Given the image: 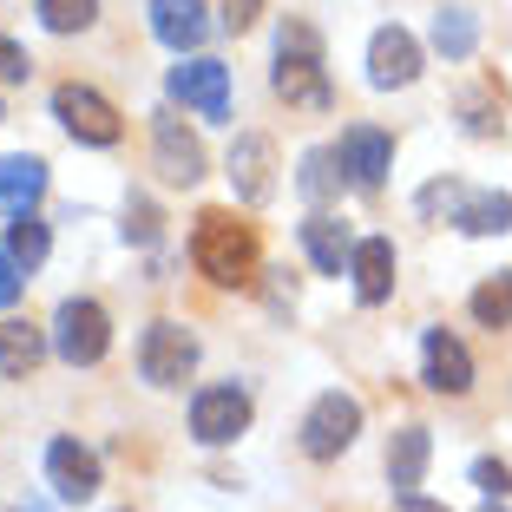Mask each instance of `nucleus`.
I'll use <instances>...</instances> for the list:
<instances>
[{"mask_svg":"<svg viewBox=\"0 0 512 512\" xmlns=\"http://www.w3.org/2000/svg\"><path fill=\"white\" fill-rule=\"evenodd\" d=\"M276 99H289V112H329L335 92L322 73V33L309 20H283L276 27V73H270Z\"/></svg>","mask_w":512,"mask_h":512,"instance_id":"nucleus-1","label":"nucleus"},{"mask_svg":"<svg viewBox=\"0 0 512 512\" xmlns=\"http://www.w3.org/2000/svg\"><path fill=\"white\" fill-rule=\"evenodd\" d=\"M191 263H197V276H211L217 289L256 283V230L230 211H204L197 230H191Z\"/></svg>","mask_w":512,"mask_h":512,"instance_id":"nucleus-2","label":"nucleus"},{"mask_svg":"<svg viewBox=\"0 0 512 512\" xmlns=\"http://www.w3.org/2000/svg\"><path fill=\"white\" fill-rule=\"evenodd\" d=\"M421 211L447 224H460L467 237H506L512 230V197L506 191H473V184H427L421 191Z\"/></svg>","mask_w":512,"mask_h":512,"instance_id":"nucleus-3","label":"nucleus"},{"mask_svg":"<svg viewBox=\"0 0 512 512\" xmlns=\"http://www.w3.org/2000/svg\"><path fill=\"white\" fill-rule=\"evenodd\" d=\"M106 348H112V322L92 296H66L60 309H53V355H60L66 368L106 362Z\"/></svg>","mask_w":512,"mask_h":512,"instance_id":"nucleus-4","label":"nucleus"},{"mask_svg":"<svg viewBox=\"0 0 512 512\" xmlns=\"http://www.w3.org/2000/svg\"><path fill=\"white\" fill-rule=\"evenodd\" d=\"M197 368V335L184 322H151L145 342H138V375L151 388H184Z\"/></svg>","mask_w":512,"mask_h":512,"instance_id":"nucleus-5","label":"nucleus"},{"mask_svg":"<svg viewBox=\"0 0 512 512\" xmlns=\"http://www.w3.org/2000/svg\"><path fill=\"white\" fill-rule=\"evenodd\" d=\"M53 119H60L79 145H119L125 138L119 106H112L106 92H92V86H60L53 92Z\"/></svg>","mask_w":512,"mask_h":512,"instance_id":"nucleus-6","label":"nucleus"},{"mask_svg":"<svg viewBox=\"0 0 512 512\" xmlns=\"http://www.w3.org/2000/svg\"><path fill=\"white\" fill-rule=\"evenodd\" d=\"M355 434H362V401L342 394V388H329L309 414H302V453H309V460H335Z\"/></svg>","mask_w":512,"mask_h":512,"instance_id":"nucleus-7","label":"nucleus"},{"mask_svg":"<svg viewBox=\"0 0 512 512\" xmlns=\"http://www.w3.org/2000/svg\"><path fill=\"white\" fill-rule=\"evenodd\" d=\"M171 99H178L184 112H204V119H230V66L224 60L171 66Z\"/></svg>","mask_w":512,"mask_h":512,"instance_id":"nucleus-8","label":"nucleus"},{"mask_svg":"<svg viewBox=\"0 0 512 512\" xmlns=\"http://www.w3.org/2000/svg\"><path fill=\"white\" fill-rule=\"evenodd\" d=\"M243 427H250V394L230 388V381H224V388H204L191 401V434L204 440V447H230Z\"/></svg>","mask_w":512,"mask_h":512,"instance_id":"nucleus-9","label":"nucleus"},{"mask_svg":"<svg viewBox=\"0 0 512 512\" xmlns=\"http://www.w3.org/2000/svg\"><path fill=\"white\" fill-rule=\"evenodd\" d=\"M421 79V40L407 27H381L368 40V86L394 92V86H414Z\"/></svg>","mask_w":512,"mask_h":512,"instance_id":"nucleus-10","label":"nucleus"},{"mask_svg":"<svg viewBox=\"0 0 512 512\" xmlns=\"http://www.w3.org/2000/svg\"><path fill=\"white\" fill-rule=\"evenodd\" d=\"M335 158H342V171L362 184V191H381V178L394 171V138L381 132V125H348Z\"/></svg>","mask_w":512,"mask_h":512,"instance_id":"nucleus-11","label":"nucleus"},{"mask_svg":"<svg viewBox=\"0 0 512 512\" xmlns=\"http://www.w3.org/2000/svg\"><path fill=\"white\" fill-rule=\"evenodd\" d=\"M230 191H237L243 204H270V191H276V145L263 132H243L237 145H230Z\"/></svg>","mask_w":512,"mask_h":512,"instance_id":"nucleus-12","label":"nucleus"},{"mask_svg":"<svg viewBox=\"0 0 512 512\" xmlns=\"http://www.w3.org/2000/svg\"><path fill=\"white\" fill-rule=\"evenodd\" d=\"M151 151H158V178H165V184H197V178H204V145H197L171 112L151 119Z\"/></svg>","mask_w":512,"mask_h":512,"instance_id":"nucleus-13","label":"nucleus"},{"mask_svg":"<svg viewBox=\"0 0 512 512\" xmlns=\"http://www.w3.org/2000/svg\"><path fill=\"white\" fill-rule=\"evenodd\" d=\"M46 480H53V493H60L66 506H86V499L99 493V460H92L79 440H53V447H46Z\"/></svg>","mask_w":512,"mask_h":512,"instance_id":"nucleus-14","label":"nucleus"},{"mask_svg":"<svg viewBox=\"0 0 512 512\" xmlns=\"http://www.w3.org/2000/svg\"><path fill=\"white\" fill-rule=\"evenodd\" d=\"M421 355H427V388L434 394H467L473 388V355L453 342L447 329H427Z\"/></svg>","mask_w":512,"mask_h":512,"instance_id":"nucleus-15","label":"nucleus"},{"mask_svg":"<svg viewBox=\"0 0 512 512\" xmlns=\"http://www.w3.org/2000/svg\"><path fill=\"white\" fill-rule=\"evenodd\" d=\"M151 33L171 46V53H191L204 33H211V20H204V0H151Z\"/></svg>","mask_w":512,"mask_h":512,"instance_id":"nucleus-16","label":"nucleus"},{"mask_svg":"<svg viewBox=\"0 0 512 512\" xmlns=\"http://www.w3.org/2000/svg\"><path fill=\"white\" fill-rule=\"evenodd\" d=\"M348 276H355V296H362V302H388L394 296V243L388 237H362V243H355Z\"/></svg>","mask_w":512,"mask_h":512,"instance_id":"nucleus-17","label":"nucleus"},{"mask_svg":"<svg viewBox=\"0 0 512 512\" xmlns=\"http://www.w3.org/2000/svg\"><path fill=\"white\" fill-rule=\"evenodd\" d=\"M302 250H309V263H316L322 276H342L348 263H355V243H348V224H335L329 211H316L309 224H302Z\"/></svg>","mask_w":512,"mask_h":512,"instance_id":"nucleus-18","label":"nucleus"},{"mask_svg":"<svg viewBox=\"0 0 512 512\" xmlns=\"http://www.w3.org/2000/svg\"><path fill=\"white\" fill-rule=\"evenodd\" d=\"M40 362H46V335L33 329V322H20V316H0V375L27 381Z\"/></svg>","mask_w":512,"mask_h":512,"instance_id":"nucleus-19","label":"nucleus"},{"mask_svg":"<svg viewBox=\"0 0 512 512\" xmlns=\"http://www.w3.org/2000/svg\"><path fill=\"white\" fill-rule=\"evenodd\" d=\"M40 191H46V165L40 158H0V211L7 217H20V211H33L40 204Z\"/></svg>","mask_w":512,"mask_h":512,"instance_id":"nucleus-20","label":"nucleus"},{"mask_svg":"<svg viewBox=\"0 0 512 512\" xmlns=\"http://www.w3.org/2000/svg\"><path fill=\"white\" fill-rule=\"evenodd\" d=\"M427 453H434V440H427V427H401L388 447V486L394 493H414L427 473Z\"/></svg>","mask_w":512,"mask_h":512,"instance_id":"nucleus-21","label":"nucleus"},{"mask_svg":"<svg viewBox=\"0 0 512 512\" xmlns=\"http://www.w3.org/2000/svg\"><path fill=\"white\" fill-rule=\"evenodd\" d=\"M473 322H480V329H512V270L486 276V283L473 289Z\"/></svg>","mask_w":512,"mask_h":512,"instance_id":"nucleus-22","label":"nucleus"},{"mask_svg":"<svg viewBox=\"0 0 512 512\" xmlns=\"http://www.w3.org/2000/svg\"><path fill=\"white\" fill-rule=\"evenodd\" d=\"M473 40H480V27H473L467 7H440V14H434V46L447 53V60H467Z\"/></svg>","mask_w":512,"mask_h":512,"instance_id":"nucleus-23","label":"nucleus"},{"mask_svg":"<svg viewBox=\"0 0 512 512\" xmlns=\"http://www.w3.org/2000/svg\"><path fill=\"white\" fill-rule=\"evenodd\" d=\"M460 112H467V132L473 138H499V132H506V92H499V86L467 92V99H460Z\"/></svg>","mask_w":512,"mask_h":512,"instance_id":"nucleus-24","label":"nucleus"},{"mask_svg":"<svg viewBox=\"0 0 512 512\" xmlns=\"http://www.w3.org/2000/svg\"><path fill=\"white\" fill-rule=\"evenodd\" d=\"M335 165H342V158H335V151H309V158H302V197H309V204H329V197L335 191H342V171H335Z\"/></svg>","mask_w":512,"mask_h":512,"instance_id":"nucleus-25","label":"nucleus"},{"mask_svg":"<svg viewBox=\"0 0 512 512\" xmlns=\"http://www.w3.org/2000/svg\"><path fill=\"white\" fill-rule=\"evenodd\" d=\"M7 256H14L20 270H40L46 263V224H33V211H20L7 224Z\"/></svg>","mask_w":512,"mask_h":512,"instance_id":"nucleus-26","label":"nucleus"},{"mask_svg":"<svg viewBox=\"0 0 512 512\" xmlns=\"http://www.w3.org/2000/svg\"><path fill=\"white\" fill-rule=\"evenodd\" d=\"M99 20V0H40V27L46 33H86Z\"/></svg>","mask_w":512,"mask_h":512,"instance_id":"nucleus-27","label":"nucleus"},{"mask_svg":"<svg viewBox=\"0 0 512 512\" xmlns=\"http://www.w3.org/2000/svg\"><path fill=\"white\" fill-rule=\"evenodd\" d=\"M473 486H480L486 499H506L512 493V473L499 467V460H480V467H473Z\"/></svg>","mask_w":512,"mask_h":512,"instance_id":"nucleus-28","label":"nucleus"},{"mask_svg":"<svg viewBox=\"0 0 512 512\" xmlns=\"http://www.w3.org/2000/svg\"><path fill=\"white\" fill-rule=\"evenodd\" d=\"M20 289H27V270H20L14 256L0 250V309H14V302H20Z\"/></svg>","mask_w":512,"mask_h":512,"instance_id":"nucleus-29","label":"nucleus"},{"mask_svg":"<svg viewBox=\"0 0 512 512\" xmlns=\"http://www.w3.org/2000/svg\"><path fill=\"white\" fill-rule=\"evenodd\" d=\"M27 73H33V60H27V53H20L14 40H7V33H0V79H7V86H20V79H27Z\"/></svg>","mask_w":512,"mask_h":512,"instance_id":"nucleus-30","label":"nucleus"},{"mask_svg":"<svg viewBox=\"0 0 512 512\" xmlns=\"http://www.w3.org/2000/svg\"><path fill=\"white\" fill-rule=\"evenodd\" d=\"M256 14H263V0H224V27L230 33H250Z\"/></svg>","mask_w":512,"mask_h":512,"instance_id":"nucleus-31","label":"nucleus"},{"mask_svg":"<svg viewBox=\"0 0 512 512\" xmlns=\"http://www.w3.org/2000/svg\"><path fill=\"white\" fill-rule=\"evenodd\" d=\"M394 512H447V506H434V499H421V493H401V506Z\"/></svg>","mask_w":512,"mask_h":512,"instance_id":"nucleus-32","label":"nucleus"},{"mask_svg":"<svg viewBox=\"0 0 512 512\" xmlns=\"http://www.w3.org/2000/svg\"><path fill=\"white\" fill-rule=\"evenodd\" d=\"M486 512H499V506H486Z\"/></svg>","mask_w":512,"mask_h":512,"instance_id":"nucleus-33","label":"nucleus"}]
</instances>
